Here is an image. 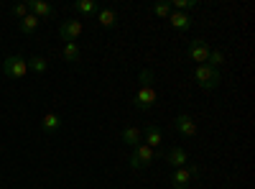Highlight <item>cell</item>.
<instances>
[{
	"mask_svg": "<svg viewBox=\"0 0 255 189\" xmlns=\"http://www.w3.org/2000/svg\"><path fill=\"white\" fill-rule=\"evenodd\" d=\"M163 141V133L158 125H145V131H143V143L145 146H151V149H158Z\"/></svg>",
	"mask_w": 255,
	"mask_h": 189,
	"instance_id": "12",
	"label": "cell"
},
{
	"mask_svg": "<svg viewBox=\"0 0 255 189\" xmlns=\"http://www.w3.org/2000/svg\"><path fill=\"white\" fill-rule=\"evenodd\" d=\"M97 23H100L102 28H115V26H118V13H115L113 8L97 10Z\"/></svg>",
	"mask_w": 255,
	"mask_h": 189,
	"instance_id": "13",
	"label": "cell"
},
{
	"mask_svg": "<svg viewBox=\"0 0 255 189\" xmlns=\"http://www.w3.org/2000/svg\"><path fill=\"white\" fill-rule=\"evenodd\" d=\"M26 61H28V72L44 74V72L49 69V61H46L44 56H31V59H26Z\"/></svg>",
	"mask_w": 255,
	"mask_h": 189,
	"instance_id": "18",
	"label": "cell"
},
{
	"mask_svg": "<svg viewBox=\"0 0 255 189\" xmlns=\"http://www.w3.org/2000/svg\"><path fill=\"white\" fill-rule=\"evenodd\" d=\"M174 128H176L184 138H194V136H197V123H194V118L186 115V113H179V115H176Z\"/></svg>",
	"mask_w": 255,
	"mask_h": 189,
	"instance_id": "8",
	"label": "cell"
},
{
	"mask_svg": "<svg viewBox=\"0 0 255 189\" xmlns=\"http://www.w3.org/2000/svg\"><path fill=\"white\" fill-rule=\"evenodd\" d=\"M156 161V149H151V146H145V143H138L133 154H130V169H148Z\"/></svg>",
	"mask_w": 255,
	"mask_h": 189,
	"instance_id": "2",
	"label": "cell"
},
{
	"mask_svg": "<svg viewBox=\"0 0 255 189\" xmlns=\"http://www.w3.org/2000/svg\"><path fill=\"white\" fill-rule=\"evenodd\" d=\"M163 159H166V164L171 166V169H181V166H186V161H189L186 151L179 149V146H171V149L163 154Z\"/></svg>",
	"mask_w": 255,
	"mask_h": 189,
	"instance_id": "10",
	"label": "cell"
},
{
	"mask_svg": "<svg viewBox=\"0 0 255 189\" xmlns=\"http://www.w3.org/2000/svg\"><path fill=\"white\" fill-rule=\"evenodd\" d=\"M140 82H143V85H140L133 105H135L140 113H145V110H151L153 105H156V100H158V92L153 87V72L151 69H140Z\"/></svg>",
	"mask_w": 255,
	"mask_h": 189,
	"instance_id": "1",
	"label": "cell"
},
{
	"mask_svg": "<svg viewBox=\"0 0 255 189\" xmlns=\"http://www.w3.org/2000/svg\"><path fill=\"white\" fill-rule=\"evenodd\" d=\"M207 64L212 67V69H220L222 64H225V54L217 49V51H209V59H207Z\"/></svg>",
	"mask_w": 255,
	"mask_h": 189,
	"instance_id": "20",
	"label": "cell"
},
{
	"mask_svg": "<svg viewBox=\"0 0 255 189\" xmlns=\"http://www.w3.org/2000/svg\"><path fill=\"white\" fill-rule=\"evenodd\" d=\"M194 5H197V0H171V8H174V10H179V13L191 10Z\"/></svg>",
	"mask_w": 255,
	"mask_h": 189,
	"instance_id": "22",
	"label": "cell"
},
{
	"mask_svg": "<svg viewBox=\"0 0 255 189\" xmlns=\"http://www.w3.org/2000/svg\"><path fill=\"white\" fill-rule=\"evenodd\" d=\"M151 10H153L158 18H166V20H168V15H171V10H174V8H171V3H156Z\"/></svg>",
	"mask_w": 255,
	"mask_h": 189,
	"instance_id": "21",
	"label": "cell"
},
{
	"mask_svg": "<svg viewBox=\"0 0 255 189\" xmlns=\"http://www.w3.org/2000/svg\"><path fill=\"white\" fill-rule=\"evenodd\" d=\"M28 13H31V10H28V3H23V5H13V15H15L18 20H23Z\"/></svg>",
	"mask_w": 255,
	"mask_h": 189,
	"instance_id": "23",
	"label": "cell"
},
{
	"mask_svg": "<svg viewBox=\"0 0 255 189\" xmlns=\"http://www.w3.org/2000/svg\"><path fill=\"white\" fill-rule=\"evenodd\" d=\"M120 138H123V143H128V146H133V149H135L138 143H143V131L140 128H133V125H128V128H123Z\"/></svg>",
	"mask_w": 255,
	"mask_h": 189,
	"instance_id": "14",
	"label": "cell"
},
{
	"mask_svg": "<svg viewBox=\"0 0 255 189\" xmlns=\"http://www.w3.org/2000/svg\"><path fill=\"white\" fill-rule=\"evenodd\" d=\"M194 79L199 82L202 90H217L220 87V69H212L209 64H197Z\"/></svg>",
	"mask_w": 255,
	"mask_h": 189,
	"instance_id": "3",
	"label": "cell"
},
{
	"mask_svg": "<svg viewBox=\"0 0 255 189\" xmlns=\"http://www.w3.org/2000/svg\"><path fill=\"white\" fill-rule=\"evenodd\" d=\"M3 74L10 77V79H23V77L28 74V61L20 56V54L5 56V59H3Z\"/></svg>",
	"mask_w": 255,
	"mask_h": 189,
	"instance_id": "4",
	"label": "cell"
},
{
	"mask_svg": "<svg viewBox=\"0 0 255 189\" xmlns=\"http://www.w3.org/2000/svg\"><path fill=\"white\" fill-rule=\"evenodd\" d=\"M74 10L82 13V15H95L97 13V3H95V0H77Z\"/></svg>",
	"mask_w": 255,
	"mask_h": 189,
	"instance_id": "19",
	"label": "cell"
},
{
	"mask_svg": "<svg viewBox=\"0 0 255 189\" xmlns=\"http://www.w3.org/2000/svg\"><path fill=\"white\" fill-rule=\"evenodd\" d=\"M209 51H212V49L207 46V41H199V38L189 41V46H186V54H189V59H191V61H199V64H207Z\"/></svg>",
	"mask_w": 255,
	"mask_h": 189,
	"instance_id": "6",
	"label": "cell"
},
{
	"mask_svg": "<svg viewBox=\"0 0 255 189\" xmlns=\"http://www.w3.org/2000/svg\"><path fill=\"white\" fill-rule=\"evenodd\" d=\"M168 23H171L174 31H189L191 26H194V20H191L189 13H179V10H171V15H168Z\"/></svg>",
	"mask_w": 255,
	"mask_h": 189,
	"instance_id": "11",
	"label": "cell"
},
{
	"mask_svg": "<svg viewBox=\"0 0 255 189\" xmlns=\"http://www.w3.org/2000/svg\"><path fill=\"white\" fill-rule=\"evenodd\" d=\"M84 26H82V20H64V23L59 26V36L67 41V44H72V41H77L82 36Z\"/></svg>",
	"mask_w": 255,
	"mask_h": 189,
	"instance_id": "7",
	"label": "cell"
},
{
	"mask_svg": "<svg viewBox=\"0 0 255 189\" xmlns=\"http://www.w3.org/2000/svg\"><path fill=\"white\" fill-rule=\"evenodd\" d=\"M79 56H82V51H79V46H77V41H72V44H64V49H61V59H64V61L77 64Z\"/></svg>",
	"mask_w": 255,
	"mask_h": 189,
	"instance_id": "17",
	"label": "cell"
},
{
	"mask_svg": "<svg viewBox=\"0 0 255 189\" xmlns=\"http://www.w3.org/2000/svg\"><path fill=\"white\" fill-rule=\"evenodd\" d=\"M38 26H41V20L36 15H31V13L23 20H18V28H20V33H23V36H33L38 31Z\"/></svg>",
	"mask_w": 255,
	"mask_h": 189,
	"instance_id": "16",
	"label": "cell"
},
{
	"mask_svg": "<svg viewBox=\"0 0 255 189\" xmlns=\"http://www.w3.org/2000/svg\"><path fill=\"white\" fill-rule=\"evenodd\" d=\"M28 10L38 20H51L54 18V8L46 3V0H28Z\"/></svg>",
	"mask_w": 255,
	"mask_h": 189,
	"instance_id": "9",
	"label": "cell"
},
{
	"mask_svg": "<svg viewBox=\"0 0 255 189\" xmlns=\"http://www.w3.org/2000/svg\"><path fill=\"white\" fill-rule=\"evenodd\" d=\"M199 164H191V166H181V169H174L171 174V187L174 189H189V184L199 177Z\"/></svg>",
	"mask_w": 255,
	"mask_h": 189,
	"instance_id": "5",
	"label": "cell"
},
{
	"mask_svg": "<svg viewBox=\"0 0 255 189\" xmlns=\"http://www.w3.org/2000/svg\"><path fill=\"white\" fill-rule=\"evenodd\" d=\"M59 128H61V115L46 113L44 118H41V131H44V133H56Z\"/></svg>",
	"mask_w": 255,
	"mask_h": 189,
	"instance_id": "15",
	"label": "cell"
}]
</instances>
